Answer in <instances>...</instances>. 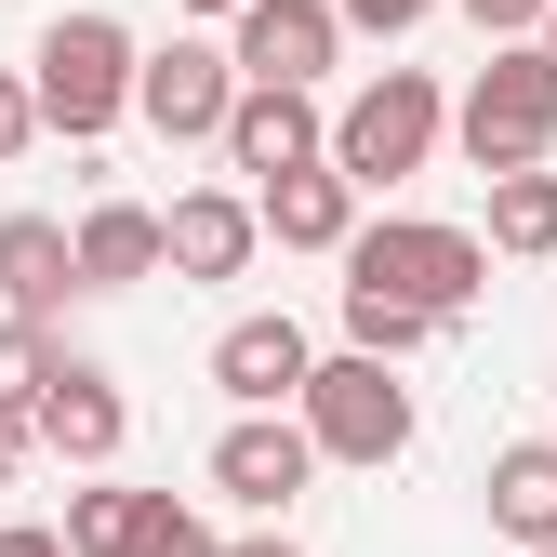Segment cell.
Returning <instances> with one entry per match:
<instances>
[{
  "label": "cell",
  "instance_id": "obj_25",
  "mask_svg": "<svg viewBox=\"0 0 557 557\" xmlns=\"http://www.w3.org/2000/svg\"><path fill=\"white\" fill-rule=\"evenodd\" d=\"M0 557H66V531H40V518H14V531H0Z\"/></svg>",
  "mask_w": 557,
  "mask_h": 557
},
{
  "label": "cell",
  "instance_id": "obj_6",
  "mask_svg": "<svg viewBox=\"0 0 557 557\" xmlns=\"http://www.w3.org/2000/svg\"><path fill=\"white\" fill-rule=\"evenodd\" d=\"M27 438L53 451V465H120V438H133V398H120V372L107 359H81V345H53V372H40V398H27Z\"/></svg>",
  "mask_w": 557,
  "mask_h": 557
},
{
  "label": "cell",
  "instance_id": "obj_8",
  "mask_svg": "<svg viewBox=\"0 0 557 557\" xmlns=\"http://www.w3.org/2000/svg\"><path fill=\"white\" fill-rule=\"evenodd\" d=\"M226 66H239V81H332V66H345V14H332V0H239V14H226Z\"/></svg>",
  "mask_w": 557,
  "mask_h": 557
},
{
  "label": "cell",
  "instance_id": "obj_16",
  "mask_svg": "<svg viewBox=\"0 0 557 557\" xmlns=\"http://www.w3.org/2000/svg\"><path fill=\"white\" fill-rule=\"evenodd\" d=\"M492 531L505 544H557V438H518V451H492Z\"/></svg>",
  "mask_w": 557,
  "mask_h": 557
},
{
  "label": "cell",
  "instance_id": "obj_5",
  "mask_svg": "<svg viewBox=\"0 0 557 557\" xmlns=\"http://www.w3.org/2000/svg\"><path fill=\"white\" fill-rule=\"evenodd\" d=\"M345 278H385L425 319H465L492 293V239L478 226H438V213H385V226H345Z\"/></svg>",
  "mask_w": 557,
  "mask_h": 557
},
{
  "label": "cell",
  "instance_id": "obj_18",
  "mask_svg": "<svg viewBox=\"0 0 557 557\" xmlns=\"http://www.w3.org/2000/svg\"><path fill=\"white\" fill-rule=\"evenodd\" d=\"M478 186H492V252H557V173L544 160H518V173H478Z\"/></svg>",
  "mask_w": 557,
  "mask_h": 557
},
{
  "label": "cell",
  "instance_id": "obj_4",
  "mask_svg": "<svg viewBox=\"0 0 557 557\" xmlns=\"http://www.w3.org/2000/svg\"><path fill=\"white\" fill-rule=\"evenodd\" d=\"M293 425H306L319 465H372L385 478L411 451V385H398V359H359V345H345V359H319L293 385Z\"/></svg>",
  "mask_w": 557,
  "mask_h": 557
},
{
  "label": "cell",
  "instance_id": "obj_7",
  "mask_svg": "<svg viewBox=\"0 0 557 557\" xmlns=\"http://www.w3.org/2000/svg\"><path fill=\"white\" fill-rule=\"evenodd\" d=\"M226 94H239L226 40H160V53H133V120L173 133V147H213V133H226Z\"/></svg>",
  "mask_w": 557,
  "mask_h": 557
},
{
  "label": "cell",
  "instance_id": "obj_28",
  "mask_svg": "<svg viewBox=\"0 0 557 557\" xmlns=\"http://www.w3.org/2000/svg\"><path fill=\"white\" fill-rule=\"evenodd\" d=\"M531 40H544V66H557V0H544V27H531Z\"/></svg>",
  "mask_w": 557,
  "mask_h": 557
},
{
  "label": "cell",
  "instance_id": "obj_17",
  "mask_svg": "<svg viewBox=\"0 0 557 557\" xmlns=\"http://www.w3.org/2000/svg\"><path fill=\"white\" fill-rule=\"evenodd\" d=\"M332 319H345V345H359V359H398V372L451 332V319H425L411 293H385V278H345V293H332Z\"/></svg>",
  "mask_w": 557,
  "mask_h": 557
},
{
  "label": "cell",
  "instance_id": "obj_21",
  "mask_svg": "<svg viewBox=\"0 0 557 557\" xmlns=\"http://www.w3.org/2000/svg\"><path fill=\"white\" fill-rule=\"evenodd\" d=\"M133 557H226V531L199 518V505H173V492H160V505H147V544H133Z\"/></svg>",
  "mask_w": 557,
  "mask_h": 557
},
{
  "label": "cell",
  "instance_id": "obj_10",
  "mask_svg": "<svg viewBox=\"0 0 557 557\" xmlns=\"http://www.w3.org/2000/svg\"><path fill=\"white\" fill-rule=\"evenodd\" d=\"M213 147H226V173H252V186H265V173H293V160H319V147H332V107H319L306 81H239Z\"/></svg>",
  "mask_w": 557,
  "mask_h": 557
},
{
  "label": "cell",
  "instance_id": "obj_31",
  "mask_svg": "<svg viewBox=\"0 0 557 557\" xmlns=\"http://www.w3.org/2000/svg\"><path fill=\"white\" fill-rule=\"evenodd\" d=\"M544 438H557V425H544Z\"/></svg>",
  "mask_w": 557,
  "mask_h": 557
},
{
  "label": "cell",
  "instance_id": "obj_2",
  "mask_svg": "<svg viewBox=\"0 0 557 557\" xmlns=\"http://www.w3.org/2000/svg\"><path fill=\"white\" fill-rule=\"evenodd\" d=\"M438 133H451V94L425 81V66H372V81L332 107V147H319V160L372 199V186H398V173H425Z\"/></svg>",
  "mask_w": 557,
  "mask_h": 557
},
{
  "label": "cell",
  "instance_id": "obj_22",
  "mask_svg": "<svg viewBox=\"0 0 557 557\" xmlns=\"http://www.w3.org/2000/svg\"><path fill=\"white\" fill-rule=\"evenodd\" d=\"M332 14H345V40H411L438 0H332Z\"/></svg>",
  "mask_w": 557,
  "mask_h": 557
},
{
  "label": "cell",
  "instance_id": "obj_11",
  "mask_svg": "<svg viewBox=\"0 0 557 557\" xmlns=\"http://www.w3.org/2000/svg\"><path fill=\"white\" fill-rule=\"evenodd\" d=\"M319 372V345H306V319L293 306H252V319H226L213 332V385L239 398V411H293V385Z\"/></svg>",
  "mask_w": 557,
  "mask_h": 557
},
{
  "label": "cell",
  "instance_id": "obj_20",
  "mask_svg": "<svg viewBox=\"0 0 557 557\" xmlns=\"http://www.w3.org/2000/svg\"><path fill=\"white\" fill-rule=\"evenodd\" d=\"M40 372H53V319H14V306H0V425H27Z\"/></svg>",
  "mask_w": 557,
  "mask_h": 557
},
{
  "label": "cell",
  "instance_id": "obj_19",
  "mask_svg": "<svg viewBox=\"0 0 557 557\" xmlns=\"http://www.w3.org/2000/svg\"><path fill=\"white\" fill-rule=\"evenodd\" d=\"M147 505L160 492H120V478L94 465V492H66V557H133L147 544Z\"/></svg>",
  "mask_w": 557,
  "mask_h": 557
},
{
  "label": "cell",
  "instance_id": "obj_12",
  "mask_svg": "<svg viewBox=\"0 0 557 557\" xmlns=\"http://www.w3.org/2000/svg\"><path fill=\"white\" fill-rule=\"evenodd\" d=\"M252 252H265L252 186H186L173 213H160V265H173V278H239Z\"/></svg>",
  "mask_w": 557,
  "mask_h": 557
},
{
  "label": "cell",
  "instance_id": "obj_29",
  "mask_svg": "<svg viewBox=\"0 0 557 557\" xmlns=\"http://www.w3.org/2000/svg\"><path fill=\"white\" fill-rule=\"evenodd\" d=\"M173 14H239V0H173Z\"/></svg>",
  "mask_w": 557,
  "mask_h": 557
},
{
  "label": "cell",
  "instance_id": "obj_26",
  "mask_svg": "<svg viewBox=\"0 0 557 557\" xmlns=\"http://www.w3.org/2000/svg\"><path fill=\"white\" fill-rule=\"evenodd\" d=\"M27 451H40L27 425H0V492H14V478H27Z\"/></svg>",
  "mask_w": 557,
  "mask_h": 557
},
{
  "label": "cell",
  "instance_id": "obj_23",
  "mask_svg": "<svg viewBox=\"0 0 557 557\" xmlns=\"http://www.w3.org/2000/svg\"><path fill=\"white\" fill-rule=\"evenodd\" d=\"M40 147V107H27V66H0V173Z\"/></svg>",
  "mask_w": 557,
  "mask_h": 557
},
{
  "label": "cell",
  "instance_id": "obj_24",
  "mask_svg": "<svg viewBox=\"0 0 557 557\" xmlns=\"http://www.w3.org/2000/svg\"><path fill=\"white\" fill-rule=\"evenodd\" d=\"M451 14H465L478 40H531V27H544V0H451Z\"/></svg>",
  "mask_w": 557,
  "mask_h": 557
},
{
  "label": "cell",
  "instance_id": "obj_14",
  "mask_svg": "<svg viewBox=\"0 0 557 557\" xmlns=\"http://www.w3.org/2000/svg\"><path fill=\"white\" fill-rule=\"evenodd\" d=\"M66 293H81L66 226L53 213H0V306H14V319H66Z\"/></svg>",
  "mask_w": 557,
  "mask_h": 557
},
{
  "label": "cell",
  "instance_id": "obj_30",
  "mask_svg": "<svg viewBox=\"0 0 557 557\" xmlns=\"http://www.w3.org/2000/svg\"><path fill=\"white\" fill-rule=\"evenodd\" d=\"M518 557H557V544H518Z\"/></svg>",
  "mask_w": 557,
  "mask_h": 557
},
{
  "label": "cell",
  "instance_id": "obj_13",
  "mask_svg": "<svg viewBox=\"0 0 557 557\" xmlns=\"http://www.w3.org/2000/svg\"><path fill=\"white\" fill-rule=\"evenodd\" d=\"M252 226L278 252H345V226H359V186H345L332 160H293V173H265L252 186Z\"/></svg>",
  "mask_w": 557,
  "mask_h": 557
},
{
  "label": "cell",
  "instance_id": "obj_9",
  "mask_svg": "<svg viewBox=\"0 0 557 557\" xmlns=\"http://www.w3.org/2000/svg\"><path fill=\"white\" fill-rule=\"evenodd\" d=\"M306 478H319V451H306L293 411H226V438H213V492H226L239 518H293Z\"/></svg>",
  "mask_w": 557,
  "mask_h": 557
},
{
  "label": "cell",
  "instance_id": "obj_15",
  "mask_svg": "<svg viewBox=\"0 0 557 557\" xmlns=\"http://www.w3.org/2000/svg\"><path fill=\"white\" fill-rule=\"evenodd\" d=\"M66 252H81V293H133V278H160V213L147 199H94L66 226Z\"/></svg>",
  "mask_w": 557,
  "mask_h": 557
},
{
  "label": "cell",
  "instance_id": "obj_27",
  "mask_svg": "<svg viewBox=\"0 0 557 557\" xmlns=\"http://www.w3.org/2000/svg\"><path fill=\"white\" fill-rule=\"evenodd\" d=\"M226 557H306V544H293V531H278V518H265V531H252V544H226Z\"/></svg>",
  "mask_w": 557,
  "mask_h": 557
},
{
  "label": "cell",
  "instance_id": "obj_3",
  "mask_svg": "<svg viewBox=\"0 0 557 557\" xmlns=\"http://www.w3.org/2000/svg\"><path fill=\"white\" fill-rule=\"evenodd\" d=\"M438 147H465L478 173H518V160L557 147V66H544V40H492V53H478V81L451 94Z\"/></svg>",
  "mask_w": 557,
  "mask_h": 557
},
{
  "label": "cell",
  "instance_id": "obj_1",
  "mask_svg": "<svg viewBox=\"0 0 557 557\" xmlns=\"http://www.w3.org/2000/svg\"><path fill=\"white\" fill-rule=\"evenodd\" d=\"M133 40L120 14H53L40 40H27V107H40V133H66V147H107V133L133 120Z\"/></svg>",
  "mask_w": 557,
  "mask_h": 557
}]
</instances>
